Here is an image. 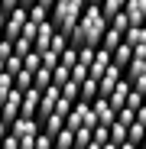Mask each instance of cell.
Returning <instances> with one entry per match:
<instances>
[{"instance_id": "cell-1", "label": "cell", "mask_w": 146, "mask_h": 149, "mask_svg": "<svg viewBox=\"0 0 146 149\" xmlns=\"http://www.w3.org/2000/svg\"><path fill=\"white\" fill-rule=\"evenodd\" d=\"M104 33H107V16L101 13L97 3H88L85 13H81V19L75 23V29L68 33V45H71V49H81V45L97 49L101 39H104Z\"/></svg>"}, {"instance_id": "cell-2", "label": "cell", "mask_w": 146, "mask_h": 149, "mask_svg": "<svg viewBox=\"0 0 146 149\" xmlns=\"http://www.w3.org/2000/svg\"><path fill=\"white\" fill-rule=\"evenodd\" d=\"M85 7H88V0H55V7L49 10V23L55 26V33L68 36L71 29H75V23L81 19Z\"/></svg>"}, {"instance_id": "cell-3", "label": "cell", "mask_w": 146, "mask_h": 149, "mask_svg": "<svg viewBox=\"0 0 146 149\" xmlns=\"http://www.w3.org/2000/svg\"><path fill=\"white\" fill-rule=\"evenodd\" d=\"M42 133V123L39 120H26V117H16L10 123V136H16L20 149H36V139Z\"/></svg>"}, {"instance_id": "cell-4", "label": "cell", "mask_w": 146, "mask_h": 149, "mask_svg": "<svg viewBox=\"0 0 146 149\" xmlns=\"http://www.w3.org/2000/svg\"><path fill=\"white\" fill-rule=\"evenodd\" d=\"M26 19H29V10H26V7L10 10V13H7V19H3V39L16 42V39H20V33H23V26H26Z\"/></svg>"}, {"instance_id": "cell-5", "label": "cell", "mask_w": 146, "mask_h": 149, "mask_svg": "<svg viewBox=\"0 0 146 149\" xmlns=\"http://www.w3.org/2000/svg\"><path fill=\"white\" fill-rule=\"evenodd\" d=\"M20 104H23V91H16V88H13V91L3 97V104H0V120H3L7 127L20 117Z\"/></svg>"}, {"instance_id": "cell-6", "label": "cell", "mask_w": 146, "mask_h": 149, "mask_svg": "<svg viewBox=\"0 0 146 149\" xmlns=\"http://www.w3.org/2000/svg\"><path fill=\"white\" fill-rule=\"evenodd\" d=\"M120 78H124V71H120V68L110 62V68L101 74V78H97V97H107V94L117 88V81H120Z\"/></svg>"}, {"instance_id": "cell-7", "label": "cell", "mask_w": 146, "mask_h": 149, "mask_svg": "<svg viewBox=\"0 0 146 149\" xmlns=\"http://www.w3.org/2000/svg\"><path fill=\"white\" fill-rule=\"evenodd\" d=\"M91 110H94V120L101 123V127H110V123L117 120V110L107 104V97H94V101H91Z\"/></svg>"}, {"instance_id": "cell-8", "label": "cell", "mask_w": 146, "mask_h": 149, "mask_svg": "<svg viewBox=\"0 0 146 149\" xmlns=\"http://www.w3.org/2000/svg\"><path fill=\"white\" fill-rule=\"evenodd\" d=\"M39 101H42V91H36V88L23 91V104H20V117H26V120H36V113H39Z\"/></svg>"}, {"instance_id": "cell-9", "label": "cell", "mask_w": 146, "mask_h": 149, "mask_svg": "<svg viewBox=\"0 0 146 149\" xmlns=\"http://www.w3.org/2000/svg\"><path fill=\"white\" fill-rule=\"evenodd\" d=\"M130 91H133V88H130V81H127V78H120V81H117V88L107 94V104H110L114 110L127 107V97H130Z\"/></svg>"}, {"instance_id": "cell-10", "label": "cell", "mask_w": 146, "mask_h": 149, "mask_svg": "<svg viewBox=\"0 0 146 149\" xmlns=\"http://www.w3.org/2000/svg\"><path fill=\"white\" fill-rule=\"evenodd\" d=\"M110 68V52L107 49H94V62H91V68H88V78H101V74Z\"/></svg>"}, {"instance_id": "cell-11", "label": "cell", "mask_w": 146, "mask_h": 149, "mask_svg": "<svg viewBox=\"0 0 146 149\" xmlns=\"http://www.w3.org/2000/svg\"><path fill=\"white\" fill-rule=\"evenodd\" d=\"M52 36H55V26L52 23H39V29H36V42H33V52H45L49 45H52Z\"/></svg>"}, {"instance_id": "cell-12", "label": "cell", "mask_w": 146, "mask_h": 149, "mask_svg": "<svg viewBox=\"0 0 146 149\" xmlns=\"http://www.w3.org/2000/svg\"><path fill=\"white\" fill-rule=\"evenodd\" d=\"M124 13L130 16L133 26H146V0H127Z\"/></svg>"}, {"instance_id": "cell-13", "label": "cell", "mask_w": 146, "mask_h": 149, "mask_svg": "<svg viewBox=\"0 0 146 149\" xmlns=\"http://www.w3.org/2000/svg\"><path fill=\"white\" fill-rule=\"evenodd\" d=\"M39 123H42V133H45L49 139H55V136L65 130V117H59V113H49V117L39 120Z\"/></svg>"}, {"instance_id": "cell-14", "label": "cell", "mask_w": 146, "mask_h": 149, "mask_svg": "<svg viewBox=\"0 0 146 149\" xmlns=\"http://www.w3.org/2000/svg\"><path fill=\"white\" fill-rule=\"evenodd\" d=\"M110 62H114V65H117L120 71H124V68H127V65L133 62V49H130L127 42H120V45L114 49V52H110Z\"/></svg>"}, {"instance_id": "cell-15", "label": "cell", "mask_w": 146, "mask_h": 149, "mask_svg": "<svg viewBox=\"0 0 146 149\" xmlns=\"http://www.w3.org/2000/svg\"><path fill=\"white\" fill-rule=\"evenodd\" d=\"M124 42H127L130 49H140V45H146V26H130V29L124 33Z\"/></svg>"}, {"instance_id": "cell-16", "label": "cell", "mask_w": 146, "mask_h": 149, "mask_svg": "<svg viewBox=\"0 0 146 149\" xmlns=\"http://www.w3.org/2000/svg\"><path fill=\"white\" fill-rule=\"evenodd\" d=\"M124 78H127V81H140V78H146V58H133V62L124 68Z\"/></svg>"}, {"instance_id": "cell-17", "label": "cell", "mask_w": 146, "mask_h": 149, "mask_svg": "<svg viewBox=\"0 0 146 149\" xmlns=\"http://www.w3.org/2000/svg\"><path fill=\"white\" fill-rule=\"evenodd\" d=\"M127 143H133L136 149L146 143V127H143V123H136V120H133L130 127H127Z\"/></svg>"}, {"instance_id": "cell-18", "label": "cell", "mask_w": 146, "mask_h": 149, "mask_svg": "<svg viewBox=\"0 0 146 149\" xmlns=\"http://www.w3.org/2000/svg\"><path fill=\"white\" fill-rule=\"evenodd\" d=\"M120 42H124V36H120L117 29H110V26H107V33H104V39H101V45H97V49H107V52H114Z\"/></svg>"}, {"instance_id": "cell-19", "label": "cell", "mask_w": 146, "mask_h": 149, "mask_svg": "<svg viewBox=\"0 0 146 149\" xmlns=\"http://www.w3.org/2000/svg\"><path fill=\"white\" fill-rule=\"evenodd\" d=\"M59 91H62V97H65V101H71V104H75L78 97H81V84H78V81H71V78H68Z\"/></svg>"}, {"instance_id": "cell-20", "label": "cell", "mask_w": 146, "mask_h": 149, "mask_svg": "<svg viewBox=\"0 0 146 149\" xmlns=\"http://www.w3.org/2000/svg\"><path fill=\"white\" fill-rule=\"evenodd\" d=\"M124 7H127V0H101V13L107 16V23H110V16H117Z\"/></svg>"}, {"instance_id": "cell-21", "label": "cell", "mask_w": 146, "mask_h": 149, "mask_svg": "<svg viewBox=\"0 0 146 149\" xmlns=\"http://www.w3.org/2000/svg\"><path fill=\"white\" fill-rule=\"evenodd\" d=\"M107 26H110V29H117V33H120V36H124V33H127V29H130V26H133V23H130V16H127V13H124V10H120V13H117V16H110V23H107Z\"/></svg>"}, {"instance_id": "cell-22", "label": "cell", "mask_w": 146, "mask_h": 149, "mask_svg": "<svg viewBox=\"0 0 146 149\" xmlns=\"http://www.w3.org/2000/svg\"><path fill=\"white\" fill-rule=\"evenodd\" d=\"M49 84H52V71H49V68H39V71L33 74V88H36V91H45Z\"/></svg>"}, {"instance_id": "cell-23", "label": "cell", "mask_w": 146, "mask_h": 149, "mask_svg": "<svg viewBox=\"0 0 146 149\" xmlns=\"http://www.w3.org/2000/svg\"><path fill=\"white\" fill-rule=\"evenodd\" d=\"M94 97H97V81H94V78H85V81H81V97H78V101H88V104H91Z\"/></svg>"}, {"instance_id": "cell-24", "label": "cell", "mask_w": 146, "mask_h": 149, "mask_svg": "<svg viewBox=\"0 0 146 149\" xmlns=\"http://www.w3.org/2000/svg\"><path fill=\"white\" fill-rule=\"evenodd\" d=\"M52 146H55V149H75V133H71V130H62V133L52 139Z\"/></svg>"}, {"instance_id": "cell-25", "label": "cell", "mask_w": 146, "mask_h": 149, "mask_svg": "<svg viewBox=\"0 0 146 149\" xmlns=\"http://www.w3.org/2000/svg\"><path fill=\"white\" fill-rule=\"evenodd\" d=\"M110 143H114V146H124V143H127V127L117 123V120L110 123Z\"/></svg>"}, {"instance_id": "cell-26", "label": "cell", "mask_w": 146, "mask_h": 149, "mask_svg": "<svg viewBox=\"0 0 146 149\" xmlns=\"http://www.w3.org/2000/svg\"><path fill=\"white\" fill-rule=\"evenodd\" d=\"M13 88H16V91H29V88H33V71L23 68L16 78H13Z\"/></svg>"}, {"instance_id": "cell-27", "label": "cell", "mask_w": 146, "mask_h": 149, "mask_svg": "<svg viewBox=\"0 0 146 149\" xmlns=\"http://www.w3.org/2000/svg\"><path fill=\"white\" fill-rule=\"evenodd\" d=\"M59 65L71 71V68H75V65H78V49H71V45H68V49H65V52H62V58H59Z\"/></svg>"}, {"instance_id": "cell-28", "label": "cell", "mask_w": 146, "mask_h": 149, "mask_svg": "<svg viewBox=\"0 0 146 149\" xmlns=\"http://www.w3.org/2000/svg\"><path fill=\"white\" fill-rule=\"evenodd\" d=\"M29 52H33V42H29L26 36H20V39L13 42V55H20V58H26Z\"/></svg>"}, {"instance_id": "cell-29", "label": "cell", "mask_w": 146, "mask_h": 149, "mask_svg": "<svg viewBox=\"0 0 146 149\" xmlns=\"http://www.w3.org/2000/svg\"><path fill=\"white\" fill-rule=\"evenodd\" d=\"M45 19H49V10H45L42 3H33V7H29V23L39 26V23H45Z\"/></svg>"}, {"instance_id": "cell-30", "label": "cell", "mask_w": 146, "mask_h": 149, "mask_svg": "<svg viewBox=\"0 0 146 149\" xmlns=\"http://www.w3.org/2000/svg\"><path fill=\"white\" fill-rule=\"evenodd\" d=\"M91 139L101 143V146H107V143H110V127H101V123H97V127L91 130Z\"/></svg>"}, {"instance_id": "cell-31", "label": "cell", "mask_w": 146, "mask_h": 149, "mask_svg": "<svg viewBox=\"0 0 146 149\" xmlns=\"http://www.w3.org/2000/svg\"><path fill=\"white\" fill-rule=\"evenodd\" d=\"M91 62H94V49L91 45H81L78 49V68H91Z\"/></svg>"}, {"instance_id": "cell-32", "label": "cell", "mask_w": 146, "mask_h": 149, "mask_svg": "<svg viewBox=\"0 0 146 149\" xmlns=\"http://www.w3.org/2000/svg\"><path fill=\"white\" fill-rule=\"evenodd\" d=\"M3 71H7V74H13V78H16V74L23 71V58H20V55H10V58L3 62Z\"/></svg>"}, {"instance_id": "cell-33", "label": "cell", "mask_w": 146, "mask_h": 149, "mask_svg": "<svg viewBox=\"0 0 146 149\" xmlns=\"http://www.w3.org/2000/svg\"><path fill=\"white\" fill-rule=\"evenodd\" d=\"M39 58H42V68H49V71H52L55 65H59V52H52V49H45V52H39Z\"/></svg>"}, {"instance_id": "cell-34", "label": "cell", "mask_w": 146, "mask_h": 149, "mask_svg": "<svg viewBox=\"0 0 146 149\" xmlns=\"http://www.w3.org/2000/svg\"><path fill=\"white\" fill-rule=\"evenodd\" d=\"M68 78H71V71H68V68H62V65H55V68H52V84H55V88H62Z\"/></svg>"}, {"instance_id": "cell-35", "label": "cell", "mask_w": 146, "mask_h": 149, "mask_svg": "<svg viewBox=\"0 0 146 149\" xmlns=\"http://www.w3.org/2000/svg\"><path fill=\"white\" fill-rule=\"evenodd\" d=\"M23 68H26V71H33V74H36V71L42 68V58H39V52H29L26 58H23Z\"/></svg>"}, {"instance_id": "cell-36", "label": "cell", "mask_w": 146, "mask_h": 149, "mask_svg": "<svg viewBox=\"0 0 146 149\" xmlns=\"http://www.w3.org/2000/svg\"><path fill=\"white\" fill-rule=\"evenodd\" d=\"M49 49H52V52H59V55H62L65 49H68V36H65V33H55V36H52V45H49Z\"/></svg>"}, {"instance_id": "cell-37", "label": "cell", "mask_w": 146, "mask_h": 149, "mask_svg": "<svg viewBox=\"0 0 146 149\" xmlns=\"http://www.w3.org/2000/svg\"><path fill=\"white\" fill-rule=\"evenodd\" d=\"M91 143V130L88 127H81V130H75V149H85Z\"/></svg>"}, {"instance_id": "cell-38", "label": "cell", "mask_w": 146, "mask_h": 149, "mask_svg": "<svg viewBox=\"0 0 146 149\" xmlns=\"http://www.w3.org/2000/svg\"><path fill=\"white\" fill-rule=\"evenodd\" d=\"M71 107H75V104H71V101H65V97L59 94V101H55V110H52V113H59V117H68V113H71Z\"/></svg>"}, {"instance_id": "cell-39", "label": "cell", "mask_w": 146, "mask_h": 149, "mask_svg": "<svg viewBox=\"0 0 146 149\" xmlns=\"http://www.w3.org/2000/svg\"><path fill=\"white\" fill-rule=\"evenodd\" d=\"M133 117H136V110H130V107H120L117 110V123H124V127H130Z\"/></svg>"}, {"instance_id": "cell-40", "label": "cell", "mask_w": 146, "mask_h": 149, "mask_svg": "<svg viewBox=\"0 0 146 149\" xmlns=\"http://www.w3.org/2000/svg\"><path fill=\"white\" fill-rule=\"evenodd\" d=\"M10 55H13V42H10V39H3V36H0V58L7 62Z\"/></svg>"}, {"instance_id": "cell-41", "label": "cell", "mask_w": 146, "mask_h": 149, "mask_svg": "<svg viewBox=\"0 0 146 149\" xmlns=\"http://www.w3.org/2000/svg\"><path fill=\"white\" fill-rule=\"evenodd\" d=\"M0 149H20V143H16V136H3V139H0Z\"/></svg>"}, {"instance_id": "cell-42", "label": "cell", "mask_w": 146, "mask_h": 149, "mask_svg": "<svg viewBox=\"0 0 146 149\" xmlns=\"http://www.w3.org/2000/svg\"><path fill=\"white\" fill-rule=\"evenodd\" d=\"M16 7H23V0H0V10H3V13L16 10Z\"/></svg>"}, {"instance_id": "cell-43", "label": "cell", "mask_w": 146, "mask_h": 149, "mask_svg": "<svg viewBox=\"0 0 146 149\" xmlns=\"http://www.w3.org/2000/svg\"><path fill=\"white\" fill-rule=\"evenodd\" d=\"M85 78H88V68H78V65L71 68V81H78V84H81Z\"/></svg>"}, {"instance_id": "cell-44", "label": "cell", "mask_w": 146, "mask_h": 149, "mask_svg": "<svg viewBox=\"0 0 146 149\" xmlns=\"http://www.w3.org/2000/svg\"><path fill=\"white\" fill-rule=\"evenodd\" d=\"M130 88H133V94H143V97H146V78H140V81H130Z\"/></svg>"}, {"instance_id": "cell-45", "label": "cell", "mask_w": 146, "mask_h": 149, "mask_svg": "<svg viewBox=\"0 0 146 149\" xmlns=\"http://www.w3.org/2000/svg\"><path fill=\"white\" fill-rule=\"evenodd\" d=\"M133 120H136V123H143V127H146V104H143V107L136 110V117H133Z\"/></svg>"}, {"instance_id": "cell-46", "label": "cell", "mask_w": 146, "mask_h": 149, "mask_svg": "<svg viewBox=\"0 0 146 149\" xmlns=\"http://www.w3.org/2000/svg\"><path fill=\"white\" fill-rule=\"evenodd\" d=\"M36 3H42L45 10H52V7H55V0H36Z\"/></svg>"}, {"instance_id": "cell-47", "label": "cell", "mask_w": 146, "mask_h": 149, "mask_svg": "<svg viewBox=\"0 0 146 149\" xmlns=\"http://www.w3.org/2000/svg\"><path fill=\"white\" fill-rule=\"evenodd\" d=\"M7 133H10V127H7V123H3V120H0V139H3Z\"/></svg>"}, {"instance_id": "cell-48", "label": "cell", "mask_w": 146, "mask_h": 149, "mask_svg": "<svg viewBox=\"0 0 146 149\" xmlns=\"http://www.w3.org/2000/svg\"><path fill=\"white\" fill-rule=\"evenodd\" d=\"M3 19H7V13L0 10V36H3Z\"/></svg>"}, {"instance_id": "cell-49", "label": "cell", "mask_w": 146, "mask_h": 149, "mask_svg": "<svg viewBox=\"0 0 146 149\" xmlns=\"http://www.w3.org/2000/svg\"><path fill=\"white\" fill-rule=\"evenodd\" d=\"M117 149H136V146L133 143H124V146H117Z\"/></svg>"}, {"instance_id": "cell-50", "label": "cell", "mask_w": 146, "mask_h": 149, "mask_svg": "<svg viewBox=\"0 0 146 149\" xmlns=\"http://www.w3.org/2000/svg\"><path fill=\"white\" fill-rule=\"evenodd\" d=\"M33 3H36V0H23V7H26V10H29V7H33Z\"/></svg>"}, {"instance_id": "cell-51", "label": "cell", "mask_w": 146, "mask_h": 149, "mask_svg": "<svg viewBox=\"0 0 146 149\" xmlns=\"http://www.w3.org/2000/svg\"><path fill=\"white\" fill-rule=\"evenodd\" d=\"M104 149H117V146H114V143H107V146H104Z\"/></svg>"}, {"instance_id": "cell-52", "label": "cell", "mask_w": 146, "mask_h": 149, "mask_svg": "<svg viewBox=\"0 0 146 149\" xmlns=\"http://www.w3.org/2000/svg\"><path fill=\"white\" fill-rule=\"evenodd\" d=\"M88 3H97V7H101V0H88Z\"/></svg>"}, {"instance_id": "cell-53", "label": "cell", "mask_w": 146, "mask_h": 149, "mask_svg": "<svg viewBox=\"0 0 146 149\" xmlns=\"http://www.w3.org/2000/svg\"><path fill=\"white\" fill-rule=\"evenodd\" d=\"M0 74H3V58H0Z\"/></svg>"}, {"instance_id": "cell-54", "label": "cell", "mask_w": 146, "mask_h": 149, "mask_svg": "<svg viewBox=\"0 0 146 149\" xmlns=\"http://www.w3.org/2000/svg\"><path fill=\"white\" fill-rule=\"evenodd\" d=\"M140 149H146V143H143V146H140Z\"/></svg>"}]
</instances>
